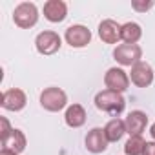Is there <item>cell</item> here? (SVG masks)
Returning a JSON list of instances; mask_svg holds the SVG:
<instances>
[{
  "label": "cell",
  "instance_id": "obj_1",
  "mask_svg": "<svg viewBox=\"0 0 155 155\" xmlns=\"http://www.w3.org/2000/svg\"><path fill=\"white\" fill-rule=\"evenodd\" d=\"M95 106L97 110L104 111V113H110L113 119L117 115H120L126 108V101L122 97V93H117V91H111V90H102L95 95Z\"/></svg>",
  "mask_w": 155,
  "mask_h": 155
},
{
  "label": "cell",
  "instance_id": "obj_2",
  "mask_svg": "<svg viewBox=\"0 0 155 155\" xmlns=\"http://www.w3.org/2000/svg\"><path fill=\"white\" fill-rule=\"evenodd\" d=\"M13 22L22 28V29H29L38 22V9L33 2H20L15 11H13Z\"/></svg>",
  "mask_w": 155,
  "mask_h": 155
},
{
  "label": "cell",
  "instance_id": "obj_3",
  "mask_svg": "<svg viewBox=\"0 0 155 155\" xmlns=\"http://www.w3.org/2000/svg\"><path fill=\"white\" fill-rule=\"evenodd\" d=\"M66 104H68V95L60 88L51 86V88H46L40 93V106L46 111H53V113L55 111H60V110L66 108Z\"/></svg>",
  "mask_w": 155,
  "mask_h": 155
},
{
  "label": "cell",
  "instance_id": "obj_4",
  "mask_svg": "<svg viewBox=\"0 0 155 155\" xmlns=\"http://www.w3.org/2000/svg\"><path fill=\"white\" fill-rule=\"evenodd\" d=\"M113 57L120 66H130L133 68L135 64L140 62L142 58V48L139 44H119L113 49Z\"/></svg>",
  "mask_w": 155,
  "mask_h": 155
},
{
  "label": "cell",
  "instance_id": "obj_5",
  "mask_svg": "<svg viewBox=\"0 0 155 155\" xmlns=\"http://www.w3.org/2000/svg\"><path fill=\"white\" fill-rule=\"evenodd\" d=\"M62 46V38L57 31H42L35 38V48L40 55H55Z\"/></svg>",
  "mask_w": 155,
  "mask_h": 155
},
{
  "label": "cell",
  "instance_id": "obj_6",
  "mask_svg": "<svg viewBox=\"0 0 155 155\" xmlns=\"http://www.w3.org/2000/svg\"><path fill=\"white\" fill-rule=\"evenodd\" d=\"M104 84H106V90L122 93L130 88V75L122 68H110L104 75Z\"/></svg>",
  "mask_w": 155,
  "mask_h": 155
},
{
  "label": "cell",
  "instance_id": "obj_7",
  "mask_svg": "<svg viewBox=\"0 0 155 155\" xmlns=\"http://www.w3.org/2000/svg\"><path fill=\"white\" fill-rule=\"evenodd\" d=\"M64 38L71 48H86L91 42V31L82 24H73L66 29Z\"/></svg>",
  "mask_w": 155,
  "mask_h": 155
},
{
  "label": "cell",
  "instance_id": "obj_8",
  "mask_svg": "<svg viewBox=\"0 0 155 155\" xmlns=\"http://www.w3.org/2000/svg\"><path fill=\"white\" fill-rule=\"evenodd\" d=\"M130 81L137 88L151 86V82H153V69H151V66L148 62H142V60L139 64H135L131 68V71H130Z\"/></svg>",
  "mask_w": 155,
  "mask_h": 155
},
{
  "label": "cell",
  "instance_id": "obj_9",
  "mask_svg": "<svg viewBox=\"0 0 155 155\" xmlns=\"http://www.w3.org/2000/svg\"><path fill=\"white\" fill-rule=\"evenodd\" d=\"M26 102H28L26 93L18 88H11V90H6L2 93V102L0 104L8 111H20L26 108Z\"/></svg>",
  "mask_w": 155,
  "mask_h": 155
},
{
  "label": "cell",
  "instance_id": "obj_10",
  "mask_svg": "<svg viewBox=\"0 0 155 155\" xmlns=\"http://www.w3.org/2000/svg\"><path fill=\"white\" fill-rule=\"evenodd\" d=\"M124 124H126V133H130V137L131 135H142V131L148 126V115L140 110H133L124 119Z\"/></svg>",
  "mask_w": 155,
  "mask_h": 155
},
{
  "label": "cell",
  "instance_id": "obj_11",
  "mask_svg": "<svg viewBox=\"0 0 155 155\" xmlns=\"http://www.w3.org/2000/svg\"><path fill=\"white\" fill-rule=\"evenodd\" d=\"M108 137L104 133V128H93L86 135V150L90 153H102L108 148Z\"/></svg>",
  "mask_w": 155,
  "mask_h": 155
},
{
  "label": "cell",
  "instance_id": "obj_12",
  "mask_svg": "<svg viewBox=\"0 0 155 155\" xmlns=\"http://www.w3.org/2000/svg\"><path fill=\"white\" fill-rule=\"evenodd\" d=\"M120 29H122L120 24H117L111 18H106L99 24V37L106 44H117L120 40Z\"/></svg>",
  "mask_w": 155,
  "mask_h": 155
},
{
  "label": "cell",
  "instance_id": "obj_13",
  "mask_svg": "<svg viewBox=\"0 0 155 155\" xmlns=\"http://www.w3.org/2000/svg\"><path fill=\"white\" fill-rule=\"evenodd\" d=\"M44 17L49 22H62L68 17V6L62 0H48L44 4Z\"/></svg>",
  "mask_w": 155,
  "mask_h": 155
},
{
  "label": "cell",
  "instance_id": "obj_14",
  "mask_svg": "<svg viewBox=\"0 0 155 155\" xmlns=\"http://www.w3.org/2000/svg\"><path fill=\"white\" fill-rule=\"evenodd\" d=\"M2 150H8V151H13V153H22L26 150V135L22 130H13L6 139H2Z\"/></svg>",
  "mask_w": 155,
  "mask_h": 155
},
{
  "label": "cell",
  "instance_id": "obj_15",
  "mask_svg": "<svg viewBox=\"0 0 155 155\" xmlns=\"http://www.w3.org/2000/svg\"><path fill=\"white\" fill-rule=\"evenodd\" d=\"M64 120L69 128H81L86 124V110L81 104H71L64 113Z\"/></svg>",
  "mask_w": 155,
  "mask_h": 155
},
{
  "label": "cell",
  "instance_id": "obj_16",
  "mask_svg": "<svg viewBox=\"0 0 155 155\" xmlns=\"http://www.w3.org/2000/svg\"><path fill=\"white\" fill-rule=\"evenodd\" d=\"M104 133H106V137H108L110 142H117V140H120L122 135L126 133V124H124V120L119 119V117L111 119V120L104 126Z\"/></svg>",
  "mask_w": 155,
  "mask_h": 155
},
{
  "label": "cell",
  "instance_id": "obj_17",
  "mask_svg": "<svg viewBox=\"0 0 155 155\" xmlns=\"http://www.w3.org/2000/svg\"><path fill=\"white\" fill-rule=\"evenodd\" d=\"M142 37V29L137 22H126L122 24L120 29V40H124V44H137Z\"/></svg>",
  "mask_w": 155,
  "mask_h": 155
},
{
  "label": "cell",
  "instance_id": "obj_18",
  "mask_svg": "<svg viewBox=\"0 0 155 155\" xmlns=\"http://www.w3.org/2000/svg\"><path fill=\"white\" fill-rule=\"evenodd\" d=\"M144 146H146V140L142 139V135H131L124 144V153L126 155H142Z\"/></svg>",
  "mask_w": 155,
  "mask_h": 155
},
{
  "label": "cell",
  "instance_id": "obj_19",
  "mask_svg": "<svg viewBox=\"0 0 155 155\" xmlns=\"http://www.w3.org/2000/svg\"><path fill=\"white\" fill-rule=\"evenodd\" d=\"M131 8L135 9V11H148V9H151L153 8V0H150V2H139V0H133L131 2Z\"/></svg>",
  "mask_w": 155,
  "mask_h": 155
},
{
  "label": "cell",
  "instance_id": "obj_20",
  "mask_svg": "<svg viewBox=\"0 0 155 155\" xmlns=\"http://www.w3.org/2000/svg\"><path fill=\"white\" fill-rule=\"evenodd\" d=\"M0 124H2V133H0V139H6V137L13 131V128L9 126V120H8L6 117H0Z\"/></svg>",
  "mask_w": 155,
  "mask_h": 155
},
{
  "label": "cell",
  "instance_id": "obj_21",
  "mask_svg": "<svg viewBox=\"0 0 155 155\" xmlns=\"http://www.w3.org/2000/svg\"><path fill=\"white\" fill-rule=\"evenodd\" d=\"M142 155H155V140H150V142H146Z\"/></svg>",
  "mask_w": 155,
  "mask_h": 155
},
{
  "label": "cell",
  "instance_id": "obj_22",
  "mask_svg": "<svg viewBox=\"0 0 155 155\" xmlns=\"http://www.w3.org/2000/svg\"><path fill=\"white\" fill-rule=\"evenodd\" d=\"M150 135H151V139L155 140V122L151 124V128H150Z\"/></svg>",
  "mask_w": 155,
  "mask_h": 155
},
{
  "label": "cell",
  "instance_id": "obj_23",
  "mask_svg": "<svg viewBox=\"0 0 155 155\" xmlns=\"http://www.w3.org/2000/svg\"><path fill=\"white\" fill-rule=\"evenodd\" d=\"M0 155H17V153H13V151H8V150H2V151H0Z\"/></svg>",
  "mask_w": 155,
  "mask_h": 155
}]
</instances>
